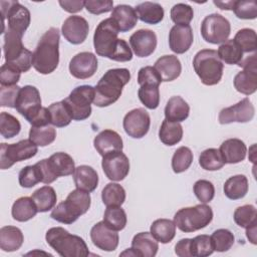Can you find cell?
<instances>
[{
  "label": "cell",
  "instance_id": "5",
  "mask_svg": "<svg viewBox=\"0 0 257 257\" xmlns=\"http://www.w3.org/2000/svg\"><path fill=\"white\" fill-rule=\"evenodd\" d=\"M193 67L203 84L215 85L222 78L224 65L216 50L202 49L194 56Z\"/></svg>",
  "mask_w": 257,
  "mask_h": 257
},
{
  "label": "cell",
  "instance_id": "29",
  "mask_svg": "<svg viewBox=\"0 0 257 257\" xmlns=\"http://www.w3.org/2000/svg\"><path fill=\"white\" fill-rule=\"evenodd\" d=\"M48 165L53 175L58 177L69 176L74 173L75 164L73 159L66 153L58 152L51 155L48 159Z\"/></svg>",
  "mask_w": 257,
  "mask_h": 257
},
{
  "label": "cell",
  "instance_id": "40",
  "mask_svg": "<svg viewBox=\"0 0 257 257\" xmlns=\"http://www.w3.org/2000/svg\"><path fill=\"white\" fill-rule=\"evenodd\" d=\"M50 123L56 127H64L70 123L72 116L63 100L53 102L48 106Z\"/></svg>",
  "mask_w": 257,
  "mask_h": 257
},
{
  "label": "cell",
  "instance_id": "3",
  "mask_svg": "<svg viewBox=\"0 0 257 257\" xmlns=\"http://www.w3.org/2000/svg\"><path fill=\"white\" fill-rule=\"evenodd\" d=\"M45 239L47 244L62 257H85L89 255L85 241L70 234L62 227H52L47 230Z\"/></svg>",
  "mask_w": 257,
  "mask_h": 257
},
{
  "label": "cell",
  "instance_id": "52",
  "mask_svg": "<svg viewBox=\"0 0 257 257\" xmlns=\"http://www.w3.org/2000/svg\"><path fill=\"white\" fill-rule=\"evenodd\" d=\"M18 181L23 188H32L41 182V176L36 165L24 167L18 175Z\"/></svg>",
  "mask_w": 257,
  "mask_h": 257
},
{
  "label": "cell",
  "instance_id": "54",
  "mask_svg": "<svg viewBox=\"0 0 257 257\" xmlns=\"http://www.w3.org/2000/svg\"><path fill=\"white\" fill-rule=\"evenodd\" d=\"M193 191L197 199L203 203H209L215 196L214 185L208 180H198L193 187Z\"/></svg>",
  "mask_w": 257,
  "mask_h": 257
},
{
  "label": "cell",
  "instance_id": "17",
  "mask_svg": "<svg viewBox=\"0 0 257 257\" xmlns=\"http://www.w3.org/2000/svg\"><path fill=\"white\" fill-rule=\"evenodd\" d=\"M101 167L107 179L119 182L128 175L130 161L121 151L114 152L102 157Z\"/></svg>",
  "mask_w": 257,
  "mask_h": 257
},
{
  "label": "cell",
  "instance_id": "48",
  "mask_svg": "<svg viewBox=\"0 0 257 257\" xmlns=\"http://www.w3.org/2000/svg\"><path fill=\"white\" fill-rule=\"evenodd\" d=\"M233 217L239 227L246 229L257 222V211L253 205H243L235 210Z\"/></svg>",
  "mask_w": 257,
  "mask_h": 257
},
{
  "label": "cell",
  "instance_id": "61",
  "mask_svg": "<svg viewBox=\"0 0 257 257\" xmlns=\"http://www.w3.org/2000/svg\"><path fill=\"white\" fill-rule=\"evenodd\" d=\"M190 248L191 238H184L175 245V253L179 257H192Z\"/></svg>",
  "mask_w": 257,
  "mask_h": 257
},
{
  "label": "cell",
  "instance_id": "11",
  "mask_svg": "<svg viewBox=\"0 0 257 257\" xmlns=\"http://www.w3.org/2000/svg\"><path fill=\"white\" fill-rule=\"evenodd\" d=\"M3 22L7 18L8 29L23 37L29 27L31 16L29 10L18 1H0Z\"/></svg>",
  "mask_w": 257,
  "mask_h": 257
},
{
  "label": "cell",
  "instance_id": "60",
  "mask_svg": "<svg viewBox=\"0 0 257 257\" xmlns=\"http://www.w3.org/2000/svg\"><path fill=\"white\" fill-rule=\"evenodd\" d=\"M59 5L62 7V9L68 13H76L81 11L84 8V3L85 1L82 0H72V1H68V0H60Z\"/></svg>",
  "mask_w": 257,
  "mask_h": 257
},
{
  "label": "cell",
  "instance_id": "20",
  "mask_svg": "<svg viewBox=\"0 0 257 257\" xmlns=\"http://www.w3.org/2000/svg\"><path fill=\"white\" fill-rule=\"evenodd\" d=\"M89 26L86 19L78 15L67 17L61 27L63 37L71 44H80L84 42L88 35Z\"/></svg>",
  "mask_w": 257,
  "mask_h": 257
},
{
  "label": "cell",
  "instance_id": "58",
  "mask_svg": "<svg viewBox=\"0 0 257 257\" xmlns=\"http://www.w3.org/2000/svg\"><path fill=\"white\" fill-rule=\"evenodd\" d=\"M84 8L91 14L99 15L111 11L113 9V2L111 0H87L84 3Z\"/></svg>",
  "mask_w": 257,
  "mask_h": 257
},
{
  "label": "cell",
  "instance_id": "36",
  "mask_svg": "<svg viewBox=\"0 0 257 257\" xmlns=\"http://www.w3.org/2000/svg\"><path fill=\"white\" fill-rule=\"evenodd\" d=\"M159 138L166 146H175L183 138V127L180 122L164 119L159 130Z\"/></svg>",
  "mask_w": 257,
  "mask_h": 257
},
{
  "label": "cell",
  "instance_id": "13",
  "mask_svg": "<svg viewBox=\"0 0 257 257\" xmlns=\"http://www.w3.org/2000/svg\"><path fill=\"white\" fill-rule=\"evenodd\" d=\"M243 67L242 71H239L233 80L234 87L240 93L250 95L257 89V60L256 53L248 56L238 64Z\"/></svg>",
  "mask_w": 257,
  "mask_h": 257
},
{
  "label": "cell",
  "instance_id": "62",
  "mask_svg": "<svg viewBox=\"0 0 257 257\" xmlns=\"http://www.w3.org/2000/svg\"><path fill=\"white\" fill-rule=\"evenodd\" d=\"M256 232H257V222L246 228V236L249 239V241L254 245L257 243L256 242Z\"/></svg>",
  "mask_w": 257,
  "mask_h": 257
},
{
  "label": "cell",
  "instance_id": "10",
  "mask_svg": "<svg viewBox=\"0 0 257 257\" xmlns=\"http://www.w3.org/2000/svg\"><path fill=\"white\" fill-rule=\"evenodd\" d=\"M37 147L29 139L16 144H0V168L6 170L17 162L33 158L38 152Z\"/></svg>",
  "mask_w": 257,
  "mask_h": 257
},
{
  "label": "cell",
  "instance_id": "6",
  "mask_svg": "<svg viewBox=\"0 0 257 257\" xmlns=\"http://www.w3.org/2000/svg\"><path fill=\"white\" fill-rule=\"evenodd\" d=\"M213 220L212 208L206 204L180 209L174 216V223L182 232L191 233L205 228Z\"/></svg>",
  "mask_w": 257,
  "mask_h": 257
},
{
  "label": "cell",
  "instance_id": "55",
  "mask_svg": "<svg viewBox=\"0 0 257 257\" xmlns=\"http://www.w3.org/2000/svg\"><path fill=\"white\" fill-rule=\"evenodd\" d=\"M21 70L14 64L5 62L0 69L1 85H15L20 79Z\"/></svg>",
  "mask_w": 257,
  "mask_h": 257
},
{
  "label": "cell",
  "instance_id": "31",
  "mask_svg": "<svg viewBox=\"0 0 257 257\" xmlns=\"http://www.w3.org/2000/svg\"><path fill=\"white\" fill-rule=\"evenodd\" d=\"M24 241L22 231L15 226H4L0 229V248L5 252L18 250Z\"/></svg>",
  "mask_w": 257,
  "mask_h": 257
},
{
  "label": "cell",
  "instance_id": "34",
  "mask_svg": "<svg viewBox=\"0 0 257 257\" xmlns=\"http://www.w3.org/2000/svg\"><path fill=\"white\" fill-rule=\"evenodd\" d=\"M248 179L244 175H235L230 177L224 184L223 191L230 200H239L246 196L248 192Z\"/></svg>",
  "mask_w": 257,
  "mask_h": 257
},
{
  "label": "cell",
  "instance_id": "26",
  "mask_svg": "<svg viewBox=\"0 0 257 257\" xmlns=\"http://www.w3.org/2000/svg\"><path fill=\"white\" fill-rule=\"evenodd\" d=\"M132 249L135 252V256L155 257L159 249V244L151 232H141L134 236Z\"/></svg>",
  "mask_w": 257,
  "mask_h": 257
},
{
  "label": "cell",
  "instance_id": "51",
  "mask_svg": "<svg viewBox=\"0 0 257 257\" xmlns=\"http://www.w3.org/2000/svg\"><path fill=\"white\" fill-rule=\"evenodd\" d=\"M171 19L176 25H189L194 17L193 8L185 3L175 4L171 9Z\"/></svg>",
  "mask_w": 257,
  "mask_h": 257
},
{
  "label": "cell",
  "instance_id": "27",
  "mask_svg": "<svg viewBox=\"0 0 257 257\" xmlns=\"http://www.w3.org/2000/svg\"><path fill=\"white\" fill-rule=\"evenodd\" d=\"M110 18L115 22L119 32H127L132 30L138 22L135 8L126 4L115 6L111 11Z\"/></svg>",
  "mask_w": 257,
  "mask_h": 257
},
{
  "label": "cell",
  "instance_id": "14",
  "mask_svg": "<svg viewBox=\"0 0 257 257\" xmlns=\"http://www.w3.org/2000/svg\"><path fill=\"white\" fill-rule=\"evenodd\" d=\"M41 107L39 90L32 85L21 87L15 103V108L28 122H30V120L40 111Z\"/></svg>",
  "mask_w": 257,
  "mask_h": 257
},
{
  "label": "cell",
  "instance_id": "47",
  "mask_svg": "<svg viewBox=\"0 0 257 257\" xmlns=\"http://www.w3.org/2000/svg\"><path fill=\"white\" fill-rule=\"evenodd\" d=\"M21 124L14 115L2 111L0 113V134L5 139H11L20 133Z\"/></svg>",
  "mask_w": 257,
  "mask_h": 257
},
{
  "label": "cell",
  "instance_id": "1",
  "mask_svg": "<svg viewBox=\"0 0 257 257\" xmlns=\"http://www.w3.org/2000/svg\"><path fill=\"white\" fill-rule=\"evenodd\" d=\"M59 30L49 28L40 37L32 55V66L41 74L53 72L59 63Z\"/></svg>",
  "mask_w": 257,
  "mask_h": 257
},
{
  "label": "cell",
  "instance_id": "22",
  "mask_svg": "<svg viewBox=\"0 0 257 257\" xmlns=\"http://www.w3.org/2000/svg\"><path fill=\"white\" fill-rule=\"evenodd\" d=\"M194 36L190 25H174L169 33L170 49L177 53L183 54L187 52L193 44Z\"/></svg>",
  "mask_w": 257,
  "mask_h": 257
},
{
  "label": "cell",
  "instance_id": "8",
  "mask_svg": "<svg viewBox=\"0 0 257 257\" xmlns=\"http://www.w3.org/2000/svg\"><path fill=\"white\" fill-rule=\"evenodd\" d=\"M118 32L115 22L110 17L99 22L93 35V46L97 55L111 59L117 47Z\"/></svg>",
  "mask_w": 257,
  "mask_h": 257
},
{
  "label": "cell",
  "instance_id": "12",
  "mask_svg": "<svg viewBox=\"0 0 257 257\" xmlns=\"http://www.w3.org/2000/svg\"><path fill=\"white\" fill-rule=\"evenodd\" d=\"M230 32V22L218 13L207 15L201 23V35L203 39L212 44L224 43L228 40Z\"/></svg>",
  "mask_w": 257,
  "mask_h": 257
},
{
  "label": "cell",
  "instance_id": "24",
  "mask_svg": "<svg viewBox=\"0 0 257 257\" xmlns=\"http://www.w3.org/2000/svg\"><path fill=\"white\" fill-rule=\"evenodd\" d=\"M154 68L160 74L162 81H173L177 79L182 72V64L176 55L161 56L154 65Z\"/></svg>",
  "mask_w": 257,
  "mask_h": 257
},
{
  "label": "cell",
  "instance_id": "50",
  "mask_svg": "<svg viewBox=\"0 0 257 257\" xmlns=\"http://www.w3.org/2000/svg\"><path fill=\"white\" fill-rule=\"evenodd\" d=\"M234 40L244 52H254L256 51V32L251 28L240 29L234 37Z\"/></svg>",
  "mask_w": 257,
  "mask_h": 257
},
{
  "label": "cell",
  "instance_id": "38",
  "mask_svg": "<svg viewBox=\"0 0 257 257\" xmlns=\"http://www.w3.org/2000/svg\"><path fill=\"white\" fill-rule=\"evenodd\" d=\"M217 54L227 64H239L243 59V51L234 39H228L222 43Z\"/></svg>",
  "mask_w": 257,
  "mask_h": 257
},
{
  "label": "cell",
  "instance_id": "53",
  "mask_svg": "<svg viewBox=\"0 0 257 257\" xmlns=\"http://www.w3.org/2000/svg\"><path fill=\"white\" fill-rule=\"evenodd\" d=\"M235 15L240 19L251 20L257 17V4L254 0L251 1H243L238 0L235 1L233 9Z\"/></svg>",
  "mask_w": 257,
  "mask_h": 257
},
{
  "label": "cell",
  "instance_id": "43",
  "mask_svg": "<svg viewBox=\"0 0 257 257\" xmlns=\"http://www.w3.org/2000/svg\"><path fill=\"white\" fill-rule=\"evenodd\" d=\"M103 222L110 229L120 231L126 225V214L121 207H106L103 214Z\"/></svg>",
  "mask_w": 257,
  "mask_h": 257
},
{
  "label": "cell",
  "instance_id": "45",
  "mask_svg": "<svg viewBox=\"0 0 257 257\" xmlns=\"http://www.w3.org/2000/svg\"><path fill=\"white\" fill-rule=\"evenodd\" d=\"M193 153L188 147L178 148L172 158V169L174 173L180 174L187 171L193 163Z\"/></svg>",
  "mask_w": 257,
  "mask_h": 257
},
{
  "label": "cell",
  "instance_id": "37",
  "mask_svg": "<svg viewBox=\"0 0 257 257\" xmlns=\"http://www.w3.org/2000/svg\"><path fill=\"white\" fill-rule=\"evenodd\" d=\"M31 198L34 201L38 212L41 213L48 212L49 210L53 209L57 201L56 193L50 186H43L37 189L32 193Z\"/></svg>",
  "mask_w": 257,
  "mask_h": 257
},
{
  "label": "cell",
  "instance_id": "39",
  "mask_svg": "<svg viewBox=\"0 0 257 257\" xmlns=\"http://www.w3.org/2000/svg\"><path fill=\"white\" fill-rule=\"evenodd\" d=\"M101 200L106 207H120L125 201V191L117 183H108L102 189Z\"/></svg>",
  "mask_w": 257,
  "mask_h": 257
},
{
  "label": "cell",
  "instance_id": "19",
  "mask_svg": "<svg viewBox=\"0 0 257 257\" xmlns=\"http://www.w3.org/2000/svg\"><path fill=\"white\" fill-rule=\"evenodd\" d=\"M97 70L96 56L87 51L79 52L74 55L69 62V72L78 79L91 77Z\"/></svg>",
  "mask_w": 257,
  "mask_h": 257
},
{
  "label": "cell",
  "instance_id": "44",
  "mask_svg": "<svg viewBox=\"0 0 257 257\" xmlns=\"http://www.w3.org/2000/svg\"><path fill=\"white\" fill-rule=\"evenodd\" d=\"M160 85L158 84H143L139 88L138 95L141 102L150 109H156L160 104Z\"/></svg>",
  "mask_w": 257,
  "mask_h": 257
},
{
  "label": "cell",
  "instance_id": "15",
  "mask_svg": "<svg viewBox=\"0 0 257 257\" xmlns=\"http://www.w3.org/2000/svg\"><path fill=\"white\" fill-rule=\"evenodd\" d=\"M122 125L126 135L134 139H142L150 130V114L143 107L132 109L124 115Z\"/></svg>",
  "mask_w": 257,
  "mask_h": 257
},
{
  "label": "cell",
  "instance_id": "42",
  "mask_svg": "<svg viewBox=\"0 0 257 257\" xmlns=\"http://www.w3.org/2000/svg\"><path fill=\"white\" fill-rule=\"evenodd\" d=\"M56 138V131L51 125L31 126L29 131V140H31L38 147H46L54 142Z\"/></svg>",
  "mask_w": 257,
  "mask_h": 257
},
{
  "label": "cell",
  "instance_id": "30",
  "mask_svg": "<svg viewBox=\"0 0 257 257\" xmlns=\"http://www.w3.org/2000/svg\"><path fill=\"white\" fill-rule=\"evenodd\" d=\"M138 19L147 24H158L164 19V8L161 4L156 2L146 1L135 8Z\"/></svg>",
  "mask_w": 257,
  "mask_h": 257
},
{
  "label": "cell",
  "instance_id": "59",
  "mask_svg": "<svg viewBox=\"0 0 257 257\" xmlns=\"http://www.w3.org/2000/svg\"><path fill=\"white\" fill-rule=\"evenodd\" d=\"M35 165L37 166V168L39 170V173H40V176H41V183L51 184L57 179L53 175V173L51 172L47 159H43V160L37 162Z\"/></svg>",
  "mask_w": 257,
  "mask_h": 257
},
{
  "label": "cell",
  "instance_id": "9",
  "mask_svg": "<svg viewBox=\"0 0 257 257\" xmlns=\"http://www.w3.org/2000/svg\"><path fill=\"white\" fill-rule=\"evenodd\" d=\"M94 99V87L91 85L76 86L69 95L63 99L67 105L72 119L84 120L91 114V103Z\"/></svg>",
  "mask_w": 257,
  "mask_h": 257
},
{
  "label": "cell",
  "instance_id": "33",
  "mask_svg": "<svg viewBox=\"0 0 257 257\" xmlns=\"http://www.w3.org/2000/svg\"><path fill=\"white\" fill-rule=\"evenodd\" d=\"M38 210L31 197H20L12 205L11 214L14 220L18 222H26L32 219Z\"/></svg>",
  "mask_w": 257,
  "mask_h": 257
},
{
  "label": "cell",
  "instance_id": "49",
  "mask_svg": "<svg viewBox=\"0 0 257 257\" xmlns=\"http://www.w3.org/2000/svg\"><path fill=\"white\" fill-rule=\"evenodd\" d=\"M191 256L192 257H207L214 252L211 238L208 235H198L191 239Z\"/></svg>",
  "mask_w": 257,
  "mask_h": 257
},
{
  "label": "cell",
  "instance_id": "28",
  "mask_svg": "<svg viewBox=\"0 0 257 257\" xmlns=\"http://www.w3.org/2000/svg\"><path fill=\"white\" fill-rule=\"evenodd\" d=\"M72 175L74 184L77 189L90 193L93 192L98 185V175L96 171L90 166H78L75 168Z\"/></svg>",
  "mask_w": 257,
  "mask_h": 257
},
{
  "label": "cell",
  "instance_id": "21",
  "mask_svg": "<svg viewBox=\"0 0 257 257\" xmlns=\"http://www.w3.org/2000/svg\"><path fill=\"white\" fill-rule=\"evenodd\" d=\"M130 44L138 57H148L157 47V35L153 30L140 29L131 35Z\"/></svg>",
  "mask_w": 257,
  "mask_h": 257
},
{
  "label": "cell",
  "instance_id": "4",
  "mask_svg": "<svg viewBox=\"0 0 257 257\" xmlns=\"http://www.w3.org/2000/svg\"><path fill=\"white\" fill-rule=\"evenodd\" d=\"M91 198L88 192L75 189L51 212L50 217L62 224H72L90 208Z\"/></svg>",
  "mask_w": 257,
  "mask_h": 257
},
{
  "label": "cell",
  "instance_id": "57",
  "mask_svg": "<svg viewBox=\"0 0 257 257\" xmlns=\"http://www.w3.org/2000/svg\"><path fill=\"white\" fill-rule=\"evenodd\" d=\"M162 78L154 66H145L142 67L138 72V83L141 85L151 83L160 85Z\"/></svg>",
  "mask_w": 257,
  "mask_h": 257
},
{
  "label": "cell",
  "instance_id": "35",
  "mask_svg": "<svg viewBox=\"0 0 257 257\" xmlns=\"http://www.w3.org/2000/svg\"><path fill=\"white\" fill-rule=\"evenodd\" d=\"M150 230L153 237L163 244L171 242L176 235V225L174 221L169 219H158L154 221Z\"/></svg>",
  "mask_w": 257,
  "mask_h": 257
},
{
  "label": "cell",
  "instance_id": "18",
  "mask_svg": "<svg viewBox=\"0 0 257 257\" xmlns=\"http://www.w3.org/2000/svg\"><path fill=\"white\" fill-rule=\"evenodd\" d=\"M117 231L110 229L103 221L97 222L90 230V239L95 247L100 250L111 252L118 245L119 237Z\"/></svg>",
  "mask_w": 257,
  "mask_h": 257
},
{
  "label": "cell",
  "instance_id": "32",
  "mask_svg": "<svg viewBox=\"0 0 257 257\" xmlns=\"http://www.w3.org/2000/svg\"><path fill=\"white\" fill-rule=\"evenodd\" d=\"M190 106L188 102L179 95L172 96L165 107V117L168 120L181 122L188 118Z\"/></svg>",
  "mask_w": 257,
  "mask_h": 257
},
{
  "label": "cell",
  "instance_id": "23",
  "mask_svg": "<svg viewBox=\"0 0 257 257\" xmlns=\"http://www.w3.org/2000/svg\"><path fill=\"white\" fill-rule=\"evenodd\" d=\"M93 146L96 152L104 157L107 154L122 151L123 144L121 137L112 130L101 131L93 140Z\"/></svg>",
  "mask_w": 257,
  "mask_h": 257
},
{
  "label": "cell",
  "instance_id": "7",
  "mask_svg": "<svg viewBox=\"0 0 257 257\" xmlns=\"http://www.w3.org/2000/svg\"><path fill=\"white\" fill-rule=\"evenodd\" d=\"M4 32L3 51L6 62L16 65L21 72L28 71L32 66L33 53L24 47L22 36L8 28Z\"/></svg>",
  "mask_w": 257,
  "mask_h": 257
},
{
  "label": "cell",
  "instance_id": "25",
  "mask_svg": "<svg viewBox=\"0 0 257 257\" xmlns=\"http://www.w3.org/2000/svg\"><path fill=\"white\" fill-rule=\"evenodd\" d=\"M225 164H237L244 161L247 147L240 139H228L222 143L219 149Z\"/></svg>",
  "mask_w": 257,
  "mask_h": 257
},
{
  "label": "cell",
  "instance_id": "63",
  "mask_svg": "<svg viewBox=\"0 0 257 257\" xmlns=\"http://www.w3.org/2000/svg\"><path fill=\"white\" fill-rule=\"evenodd\" d=\"M213 3L222 10H232L235 1H213Z\"/></svg>",
  "mask_w": 257,
  "mask_h": 257
},
{
  "label": "cell",
  "instance_id": "16",
  "mask_svg": "<svg viewBox=\"0 0 257 257\" xmlns=\"http://www.w3.org/2000/svg\"><path fill=\"white\" fill-rule=\"evenodd\" d=\"M255 107L248 97L241 99L234 105L225 107L220 110L218 120L221 124L232 122H248L253 119Z\"/></svg>",
  "mask_w": 257,
  "mask_h": 257
},
{
  "label": "cell",
  "instance_id": "56",
  "mask_svg": "<svg viewBox=\"0 0 257 257\" xmlns=\"http://www.w3.org/2000/svg\"><path fill=\"white\" fill-rule=\"evenodd\" d=\"M21 87L15 85H1L0 86V105L15 108V103Z\"/></svg>",
  "mask_w": 257,
  "mask_h": 257
},
{
  "label": "cell",
  "instance_id": "46",
  "mask_svg": "<svg viewBox=\"0 0 257 257\" xmlns=\"http://www.w3.org/2000/svg\"><path fill=\"white\" fill-rule=\"evenodd\" d=\"M214 251L226 252L228 251L235 242L233 233L228 229H218L210 236Z\"/></svg>",
  "mask_w": 257,
  "mask_h": 257
},
{
  "label": "cell",
  "instance_id": "41",
  "mask_svg": "<svg viewBox=\"0 0 257 257\" xmlns=\"http://www.w3.org/2000/svg\"><path fill=\"white\" fill-rule=\"evenodd\" d=\"M199 165L206 171H217L224 167L225 162L218 149L210 148L201 153Z\"/></svg>",
  "mask_w": 257,
  "mask_h": 257
},
{
  "label": "cell",
  "instance_id": "2",
  "mask_svg": "<svg viewBox=\"0 0 257 257\" xmlns=\"http://www.w3.org/2000/svg\"><path fill=\"white\" fill-rule=\"evenodd\" d=\"M131 72L127 68L108 69L94 87L93 103L105 107L114 103L121 95L122 88L128 83Z\"/></svg>",
  "mask_w": 257,
  "mask_h": 257
}]
</instances>
